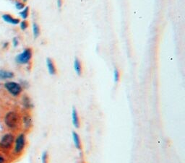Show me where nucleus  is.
Wrapping results in <instances>:
<instances>
[{"instance_id": "nucleus-16", "label": "nucleus", "mask_w": 185, "mask_h": 163, "mask_svg": "<svg viewBox=\"0 0 185 163\" xmlns=\"http://www.w3.org/2000/svg\"><path fill=\"white\" fill-rule=\"evenodd\" d=\"M49 155L46 151H44L41 155V162L42 163H48Z\"/></svg>"}, {"instance_id": "nucleus-9", "label": "nucleus", "mask_w": 185, "mask_h": 163, "mask_svg": "<svg viewBox=\"0 0 185 163\" xmlns=\"http://www.w3.org/2000/svg\"><path fill=\"white\" fill-rule=\"evenodd\" d=\"M46 66L48 68L49 73L51 75H55L57 74V69L55 67V64L53 62V60L50 58H46Z\"/></svg>"}, {"instance_id": "nucleus-24", "label": "nucleus", "mask_w": 185, "mask_h": 163, "mask_svg": "<svg viewBox=\"0 0 185 163\" xmlns=\"http://www.w3.org/2000/svg\"><path fill=\"white\" fill-rule=\"evenodd\" d=\"M27 1H28V0H23L24 2H27Z\"/></svg>"}, {"instance_id": "nucleus-4", "label": "nucleus", "mask_w": 185, "mask_h": 163, "mask_svg": "<svg viewBox=\"0 0 185 163\" xmlns=\"http://www.w3.org/2000/svg\"><path fill=\"white\" fill-rule=\"evenodd\" d=\"M32 50L29 48H26L21 54L15 58V62L19 64H27L32 58Z\"/></svg>"}, {"instance_id": "nucleus-15", "label": "nucleus", "mask_w": 185, "mask_h": 163, "mask_svg": "<svg viewBox=\"0 0 185 163\" xmlns=\"http://www.w3.org/2000/svg\"><path fill=\"white\" fill-rule=\"evenodd\" d=\"M28 13H29V8H28V7H25L23 10L21 11L19 14H20L21 18L23 19V20H26V19H27V18L28 17Z\"/></svg>"}, {"instance_id": "nucleus-20", "label": "nucleus", "mask_w": 185, "mask_h": 163, "mask_svg": "<svg viewBox=\"0 0 185 163\" xmlns=\"http://www.w3.org/2000/svg\"><path fill=\"white\" fill-rule=\"evenodd\" d=\"M12 43H13V45H14L15 47L18 46V43H19L18 38H13V40H12Z\"/></svg>"}, {"instance_id": "nucleus-7", "label": "nucleus", "mask_w": 185, "mask_h": 163, "mask_svg": "<svg viewBox=\"0 0 185 163\" xmlns=\"http://www.w3.org/2000/svg\"><path fill=\"white\" fill-rule=\"evenodd\" d=\"M22 125H23L25 129L28 130L30 129L33 125V120H32V117L29 114H26L22 116Z\"/></svg>"}, {"instance_id": "nucleus-11", "label": "nucleus", "mask_w": 185, "mask_h": 163, "mask_svg": "<svg viewBox=\"0 0 185 163\" xmlns=\"http://www.w3.org/2000/svg\"><path fill=\"white\" fill-rule=\"evenodd\" d=\"M14 73L12 72L7 71V70L0 69V79L5 80V79H12L14 77Z\"/></svg>"}, {"instance_id": "nucleus-1", "label": "nucleus", "mask_w": 185, "mask_h": 163, "mask_svg": "<svg viewBox=\"0 0 185 163\" xmlns=\"http://www.w3.org/2000/svg\"><path fill=\"white\" fill-rule=\"evenodd\" d=\"M20 118L15 111H9L5 116V124L9 129H15L18 127Z\"/></svg>"}, {"instance_id": "nucleus-8", "label": "nucleus", "mask_w": 185, "mask_h": 163, "mask_svg": "<svg viewBox=\"0 0 185 163\" xmlns=\"http://www.w3.org/2000/svg\"><path fill=\"white\" fill-rule=\"evenodd\" d=\"M72 140H73L74 145L75 147L78 150H81L82 149V143L81 138L80 136L78 135V134L76 131H72Z\"/></svg>"}, {"instance_id": "nucleus-22", "label": "nucleus", "mask_w": 185, "mask_h": 163, "mask_svg": "<svg viewBox=\"0 0 185 163\" xmlns=\"http://www.w3.org/2000/svg\"><path fill=\"white\" fill-rule=\"evenodd\" d=\"M0 163H5V158L0 155Z\"/></svg>"}, {"instance_id": "nucleus-17", "label": "nucleus", "mask_w": 185, "mask_h": 163, "mask_svg": "<svg viewBox=\"0 0 185 163\" xmlns=\"http://www.w3.org/2000/svg\"><path fill=\"white\" fill-rule=\"evenodd\" d=\"M114 79L116 83H117L119 80V70H118L117 68H115L114 70Z\"/></svg>"}, {"instance_id": "nucleus-2", "label": "nucleus", "mask_w": 185, "mask_h": 163, "mask_svg": "<svg viewBox=\"0 0 185 163\" xmlns=\"http://www.w3.org/2000/svg\"><path fill=\"white\" fill-rule=\"evenodd\" d=\"M4 87L9 94H11L14 97L20 95L22 91V88L20 84L15 82H7L4 85Z\"/></svg>"}, {"instance_id": "nucleus-10", "label": "nucleus", "mask_w": 185, "mask_h": 163, "mask_svg": "<svg viewBox=\"0 0 185 163\" xmlns=\"http://www.w3.org/2000/svg\"><path fill=\"white\" fill-rule=\"evenodd\" d=\"M2 19L7 23L12 25H18L20 23V20L18 18H13L12 15L9 14H5L2 15Z\"/></svg>"}, {"instance_id": "nucleus-19", "label": "nucleus", "mask_w": 185, "mask_h": 163, "mask_svg": "<svg viewBox=\"0 0 185 163\" xmlns=\"http://www.w3.org/2000/svg\"><path fill=\"white\" fill-rule=\"evenodd\" d=\"M28 26V22L26 21H25V20H23V21H22V22H20V27L22 30H25L27 29Z\"/></svg>"}, {"instance_id": "nucleus-23", "label": "nucleus", "mask_w": 185, "mask_h": 163, "mask_svg": "<svg viewBox=\"0 0 185 163\" xmlns=\"http://www.w3.org/2000/svg\"><path fill=\"white\" fill-rule=\"evenodd\" d=\"M8 45H9V43H4V45H3V48H7V46H8Z\"/></svg>"}, {"instance_id": "nucleus-14", "label": "nucleus", "mask_w": 185, "mask_h": 163, "mask_svg": "<svg viewBox=\"0 0 185 163\" xmlns=\"http://www.w3.org/2000/svg\"><path fill=\"white\" fill-rule=\"evenodd\" d=\"M33 36L35 38H37L40 35V28L38 25V24L33 23Z\"/></svg>"}, {"instance_id": "nucleus-5", "label": "nucleus", "mask_w": 185, "mask_h": 163, "mask_svg": "<svg viewBox=\"0 0 185 163\" xmlns=\"http://www.w3.org/2000/svg\"><path fill=\"white\" fill-rule=\"evenodd\" d=\"M15 142V137L12 134H6L3 135L0 140V147L4 149H8L12 147Z\"/></svg>"}, {"instance_id": "nucleus-12", "label": "nucleus", "mask_w": 185, "mask_h": 163, "mask_svg": "<svg viewBox=\"0 0 185 163\" xmlns=\"http://www.w3.org/2000/svg\"><path fill=\"white\" fill-rule=\"evenodd\" d=\"M74 69H75L76 74L78 76H81L83 72V68H82V64L79 58H75L74 60Z\"/></svg>"}, {"instance_id": "nucleus-13", "label": "nucleus", "mask_w": 185, "mask_h": 163, "mask_svg": "<svg viewBox=\"0 0 185 163\" xmlns=\"http://www.w3.org/2000/svg\"><path fill=\"white\" fill-rule=\"evenodd\" d=\"M22 103L23 107L26 109H30L33 107V103H32L31 100L30 98L27 95H24L22 98Z\"/></svg>"}, {"instance_id": "nucleus-18", "label": "nucleus", "mask_w": 185, "mask_h": 163, "mask_svg": "<svg viewBox=\"0 0 185 163\" xmlns=\"http://www.w3.org/2000/svg\"><path fill=\"white\" fill-rule=\"evenodd\" d=\"M15 7L19 10H21V9H23L25 8V5L23 3L20 2H15Z\"/></svg>"}, {"instance_id": "nucleus-21", "label": "nucleus", "mask_w": 185, "mask_h": 163, "mask_svg": "<svg viewBox=\"0 0 185 163\" xmlns=\"http://www.w3.org/2000/svg\"><path fill=\"white\" fill-rule=\"evenodd\" d=\"M62 5V0H57V6L59 8H61Z\"/></svg>"}, {"instance_id": "nucleus-6", "label": "nucleus", "mask_w": 185, "mask_h": 163, "mask_svg": "<svg viewBox=\"0 0 185 163\" xmlns=\"http://www.w3.org/2000/svg\"><path fill=\"white\" fill-rule=\"evenodd\" d=\"M72 124H73V126L75 128H79L81 127V121H80L77 109L75 107L72 108Z\"/></svg>"}, {"instance_id": "nucleus-3", "label": "nucleus", "mask_w": 185, "mask_h": 163, "mask_svg": "<svg viewBox=\"0 0 185 163\" xmlns=\"http://www.w3.org/2000/svg\"><path fill=\"white\" fill-rule=\"evenodd\" d=\"M14 153L15 155H20L24 150L26 145V137L25 134H20L15 139Z\"/></svg>"}]
</instances>
